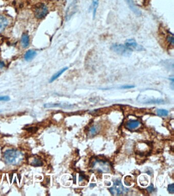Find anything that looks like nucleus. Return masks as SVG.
Returning <instances> with one entry per match:
<instances>
[{
	"label": "nucleus",
	"instance_id": "obj_21",
	"mask_svg": "<svg viewBox=\"0 0 174 196\" xmlns=\"http://www.w3.org/2000/svg\"><path fill=\"white\" fill-rule=\"evenodd\" d=\"M147 190L150 193L153 192L154 190V186H153V184H151L150 186H149L147 189Z\"/></svg>",
	"mask_w": 174,
	"mask_h": 196
},
{
	"label": "nucleus",
	"instance_id": "obj_19",
	"mask_svg": "<svg viewBox=\"0 0 174 196\" xmlns=\"http://www.w3.org/2000/svg\"><path fill=\"white\" fill-rule=\"evenodd\" d=\"M10 97L9 96H1L0 97V101H8L10 100Z\"/></svg>",
	"mask_w": 174,
	"mask_h": 196
},
{
	"label": "nucleus",
	"instance_id": "obj_20",
	"mask_svg": "<svg viewBox=\"0 0 174 196\" xmlns=\"http://www.w3.org/2000/svg\"><path fill=\"white\" fill-rule=\"evenodd\" d=\"M6 67V64L4 61L0 60V70H3Z\"/></svg>",
	"mask_w": 174,
	"mask_h": 196
},
{
	"label": "nucleus",
	"instance_id": "obj_2",
	"mask_svg": "<svg viewBox=\"0 0 174 196\" xmlns=\"http://www.w3.org/2000/svg\"><path fill=\"white\" fill-rule=\"evenodd\" d=\"M111 49L115 53L123 56L129 57L131 55L132 51L123 44H112Z\"/></svg>",
	"mask_w": 174,
	"mask_h": 196
},
{
	"label": "nucleus",
	"instance_id": "obj_14",
	"mask_svg": "<svg viewBox=\"0 0 174 196\" xmlns=\"http://www.w3.org/2000/svg\"><path fill=\"white\" fill-rule=\"evenodd\" d=\"M100 0H93L92 1V7H93V18H95L96 14V11L98 9L99 4Z\"/></svg>",
	"mask_w": 174,
	"mask_h": 196
},
{
	"label": "nucleus",
	"instance_id": "obj_12",
	"mask_svg": "<svg viewBox=\"0 0 174 196\" xmlns=\"http://www.w3.org/2000/svg\"><path fill=\"white\" fill-rule=\"evenodd\" d=\"M30 164L33 167H40L43 166V163L40 158L37 157H34L33 158L31 159Z\"/></svg>",
	"mask_w": 174,
	"mask_h": 196
},
{
	"label": "nucleus",
	"instance_id": "obj_22",
	"mask_svg": "<svg viewBox=\"0 0 174 196\" xmlns=\"http://www.w3.org/2000/svg\"><path fill=\"white\" fill-rule=\"evenodd\" d=\"M134 87V86H129V85H126V86H123L121 88L126 89V88H133V87Z\"/></svg>",
	"mask_w": 174,
	"mask_h": 196
},
{
	"label": "nucleus",
	"instance_id": "obj_6",
	"mask_svg": "<svg viewBox=\"0 0 174 196\" xmlns=\"http://www.w3.org/2000/svg\"><path fill=\"white\" fill-rule=\"evenodd\" d=\"M127 3L128 6L130 8V10L137 16H141L142 15V12L139 10L136 5L135 4L133 0H125Z\"/></svg>",
	"mask_w": 174,
	"mask_h": 196
},
{
	"label": "nucleus",
	"instance_id": "obj_23",
	"mask_svg": "<svg viewBox=\"0 0 174 196\" xmlns=\"http://www.w3.org/2000/svg\"><path fill=\"white\" fill-rule=\"evenodd\" d=\"M96 186V184H91L90 185V187H94Z\"/></svg>",
	"mask_w": 174,
	"mask_h": 196
},
{
	"label": "nucleus",
	"instance_id": "obj_3",
	"mask_svg": "<svg viewBox=\"0 0 174 196\" xmlns=\"http://www.w3.org/2000/svg\"><path fill=\"white\" fill-rule=\"evenodd\" d=\"M49 12L47 6L44 4L40 3L37 5L34 10V14L38 20H41L47 16Z\"/></svg>",
	"mask_w": 174,
	"mask_h": 196
},
{
	"label": "nucleus",
	"instance_id": "obj_11",
	"mask_svg": "<svg viewBox=\"0 0 174 196\" xmlns=\"http://www.w3.org/2000/svg\"><path fill=\"white\" fill-rule=\"evenodd\" d=\"M67 70H68V67H63L61 70H59V71L55 73V74L52 76L50 80L49 81V82H50V83L54 82L57 79H58V78L60 76H61V75H62L63 73H64Z\"/></svg>",
	"mask_w": 174,
	"mask_h": 196
},
{
	"label": "nucleus",
	"instance_id": "obj_4",
	"mask_svg": "<svg viewBox=\"0 0 174 196\" xmlns=\"http://www.w3.org/2000/svg\"><path fill=\"white\" fill-rule=\"evenodd\" d=\"M110 193L113 195H122L124 193L127 192L128 190V189H126L123 186L122 182L120 180H116L114 183L113 187L109 189Z\"/></svg>",
	"mask_w": 174,
	"mask_h": 196
},
{
	"label": "nucleus",
	"instance_id": "obj_17",
	"mask_svg": "<svg viewBox=\"0 0 174 196\" xmlns=\"http://www.w3.org/2000/svg\"><path fill=\"white\" fill-rule=\"evenodd\" d=\"M168 190L170 193H174V184H169L168 187Z\"/></svg>",
	"mask_w": 174,
	"mask_h": 196
},
{
	"label": "nucleus",
	"instance_id": "obj_16",
	"mask_svg": "<svg viewBox=\"0 0 174 196\" xmlns=\"http://www.w3.org/2000/svg\"><path fill=\"white\" fill-rule=\"evenodd\" d=\"M97 131H98L97 127H96V126H93L89 129V132L90 135H94L97 133Z\"/></svg>",
	"mask_w": 174,
	"mask_h": 196
},
{
	"label": "nucleus",
	"instance_id": "obj_10",
	"mask_svg": "<svg viewBox=\"0 0 174 196\" xmlns=\"http://www.w3.org/2000/svg\"><path fill=\"white\" fill-rule=\"evenodd\" d=\"M140 125V122L137 120H130L127 122L126 126L128 129L133 130L138 128Z\"/></svg>",
	"mask_w": 174,
	"mask_h": 196
},
{
	"label": "nucleus",
	"instance_id": "obj_5",
	"mask_svg": "<svg viewBox=\"0 0 174 196\" xmlns=\"http://www.w3.org/2000/svg\"><path fill=\"white\" fill-rule=\"evenodd\" d=\"M125 46L131 51H142L144 49L143 47L138 44L134 39L127 40L125 42Z\"/></svg>",
	"mask_w": 174,
	"mask_h": 196
},
{
	"label": "nucleus",
	"instance_id": "obj_24",
	"mask_svg": "<svg viewBox=\"0 0 174 196\" xmlns=\"http://www.w3.org/2000/svg\"><path fill=\"white\" fill-rule=\"evenodd\" d=\"M0 112H1V111H0Z\"/></svg>",
	"mask_w": 174,
	"mask_h": 196
},
{
	"label": "nucleus",
	"instance_id": "obj_15",
	"mask_svg": "<svg viewBox=\"0 0 174 196\" xmlns=\"http://www.w3.org/2000/svg\"><path fill=\"white\" fill-rule=\"evenodd\" d=\"M156 112L158 116L161 117H165L168 116V111L165 110H157Z\"/></svg>",
	"mask_w": 174,
	"mask_h": 196
},
{
	"label": "nucleus",
	"instance_id": "obj_9",
	"mask_svg": "<svg viewBox=\"0 0 174 196\" xmlns=\"http://www.w3.org/2000/svg\"><path fill=\"white\" fill-rule=\"evenodd\" d=\"M30 44V38L26 33H23L21 37V44L23 48H27Z\"/></svg>",
	"mask_w": 174,
	"mask_h": 196
},
{
	"label": "nucleus",
	"instance_id": "obj_18",
	"mask_svg": "<svg viewBox=\"0 0 174 196\" xmlns=\"http://www.w3.org/2000/svg\"><path fill=\"white\" fill-rule=\"evenodd\" d=\"M167 40H168V41L169 42L170 44H172V45H174V37H173V35H169L168 37V38H167Z\"/></svg>",
	"mask_w": 174,
	"mask_h": 196
},
{
	"label": "nucleus",
	"instance_id": "obj_1",
	"mask_svg": "<svg viewBox=\"0 0 174 196\" xmlns=\"http://www.w3.org/2000/svg\"><path fill=\"white\" fill-rule=\"evenodd\" d=\"M23 154L21 152L15 149H10L4 152V157L8 164L17 165L23 160Z\"/></svg>",
	"mask_w": 174,
	"mask_h": 196
},
{
	"label": "nucleus",
	"instance_id": "obj_8",
	"mask_svg": "<svg viewBox=\"0 0 174 196\" xmlns=\"http://www.w3.org/2000/svg\"><path fill=\"white\" fill-rule=\"evenodd\" d=\"M37 53L36 51L34 50H29L25 54L24 59L26 61H30L33 60L34 57L36 56Z\"/></svg>",
	"mask_w": 174,
	"mask_h": 196
},
{
	"label": "nucleus",
	"instance_id": "obj_13",
	"mask_svg": "<svg viewBox=\"0 0 174 196\" xmlns=\"http://www.w3.org/2000/svg\"><path fill=\"white\" fill-rule=\"evenodd\" d=\"M76 3H72L70 5V6H69V7L67 9V12H66V17H71L73 13H75V10H76Z\"/></svg>",
	"mask_w": 174,
	"mask_h": 196
},
{
	"label": "nucleus",
	"instance_id": "obj_7",
	"mask_svg": "<svg viewBox=\"0 0 174 196\" xmlns=\"http://www.w3.org/2000/svg\"><path fill=\"white\" fill-rule=\"evenodd\" d=\"M9 24L8 18L5 15L0 14V33L4 31L9 26Z\"/></svg>",
	"mask_w": 174,
	"mask_h": 196
}]
</instances>
